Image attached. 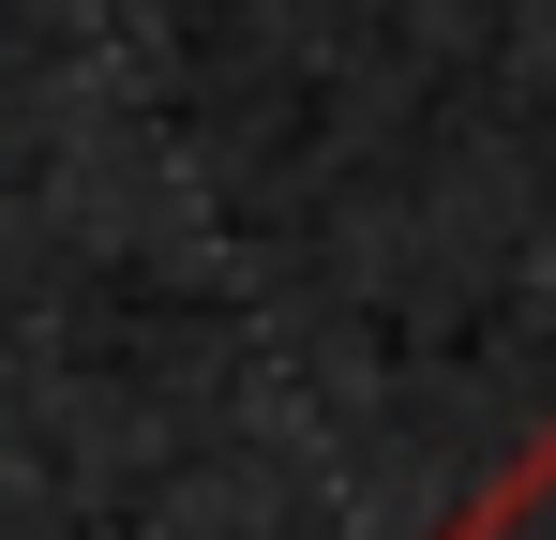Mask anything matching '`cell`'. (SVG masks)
Wrapping results in <instances>:
<instances>
[{
    "mask_svg": "<svg viewBox=\"0 0 556 540\" xmlns=\"http://www.w3.org/2000/svg\"><path fill=\"white\" fill-rule=\"evenodd\" d=\"M452 540H556V436L527 450V465H511V480H496V496H481Z\"/></svg>",
    "mask_w": 556,
    "mask_h": 540,
    "instance_id": "obj_1",
    "label": "cell"
}]
</instances>
